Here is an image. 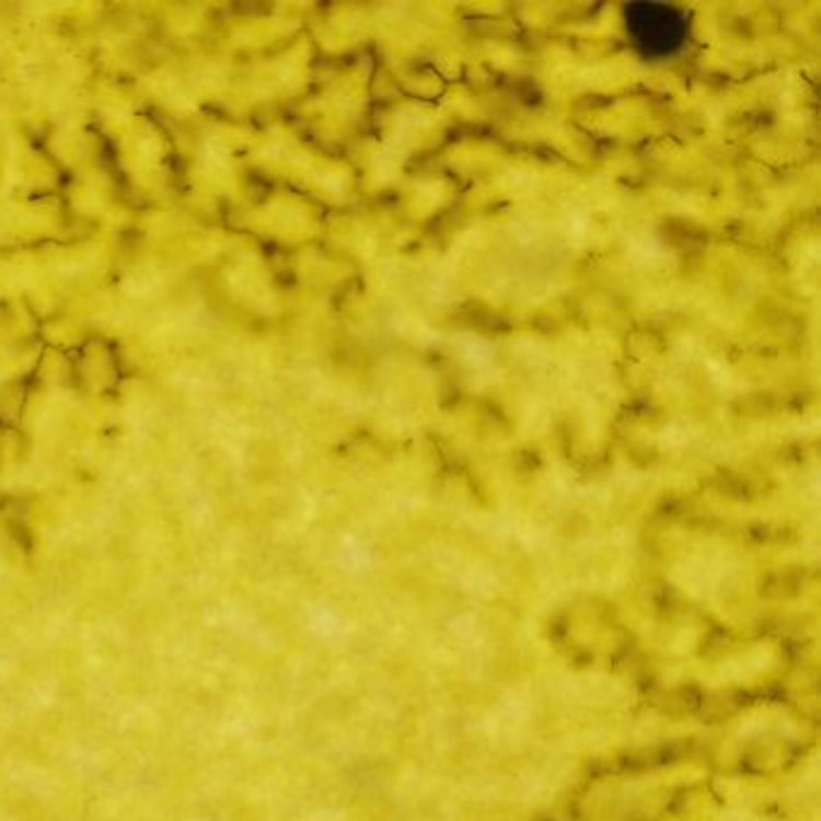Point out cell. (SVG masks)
Listing matches in <instances>:
<instances>
[{"label": "cell", "instance_id": "6da1fadb", "mask_svg": "<svg viewBox=\"0 0 821 821\" xmlns=\"http://www.w3.org/2000/svg\"><path fill=\"white\" fill-rule=\"evenodd\" d=\"M624 34L646 60L680 56L692 39L690 12L666 3H632L622 12Z\"/></svg>", "mask_w": 821, "mask_h": 821}]
</instances>
